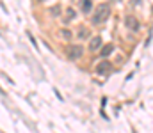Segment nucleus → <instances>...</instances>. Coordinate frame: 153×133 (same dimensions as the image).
Wrapping results in <instances>:
<instances>
[{"label": "nucleus", "mask_w": 153, "mask_h": 133, "mask_svg": "<svg viewBox=\"0 0 153 133\" xmlns=\"http://www.w3.org/2000/svg\"><path fill=\"white\" fill-rule=\"evenodd\" d=\"M109 16H111V7L107 4H102V5L96 7V11L93 14V23L94 25H102L103 21H107Z\"/></svg>", "instance_id": "1"}, {"label": "nucleus", "mask_w": 153, "mask_h": 133, "mask_svg": "<svg viewBox=\"0 0 153 133\" xmlns=\"http://www.w3.org/2000/svg\"><path fill=\"white\" fill-rule=\"evenodd\" d=\"M82 51H84L82 46H70V48H68V57H70L71 60H76V59L82 55Z\"/></svg>", "instance_id": "2"}, {"label": "nucleus", "mask_w": 153, "mask_h": 133, "mask_svg": "<svg viewBox=\"0 0 153 133\" xmlns=\"http://www.w3.org/2000/svg\"><path fill=\"white\" fill-rule=\"evenodd\" d=\"M125 25H126L130 30H137V29H139V21H137L134 16H126V18H125Z\"/></svg>", "instance_id": "3"}, {"label": "nucleus", "mask_w": 153, "mask_h": 133, "mask_svg": "<svg viewBox=\"0 0 153 133\" xmlns=\"http://www.w3.org/2000/svg\"><path fill=\"white\" fill-rule=\"evenodd\" d=\"M111 71H112V64L111 62H102L96 68V73H100V75H105V73H111Z\"/></svg>", "instance_id": "4"}, {"label": "nucleus", "mask_w": 153, "mask_h": 133, "mask_svg": "<svg viewBox=\"0 0 153 133\" xmlns=\"http://www.w3.org/2000/svg\"><path fill=\"white\" fill-rule=\"evenodd\" d=\"M100 46H102V37H98V36H96V37H93V39H91V43H89V50H91V51H96Z\"/></svg>", "instance_id": "5"}, {"label": "nucleus", "mask_w": 153, "mask_h": 133, "mask_svg": "<svg viewBox=\"0 0 153 133\" xmlns=\"http://www.w3.org/2000/svg\"><path fill=\"white\" fill-rule=\"evenodd\" d=\"M112 50H114V44H112V43L105 44V46L102 48V51H100V55H102V57H107V55H111V53H112Z\"/></svg>", "instance_id": "6"}, {"label": "nucleus", "mask_w": 153, "mask_h": 133, "mask_svg": "<svg viewBox=\"0 0 153 133\" xmlns=\"http://www.w3.org/2000/svg\"><path fill=\"white\" fill-rule=\"evenodd\" d=\"M91 7H93L91 0H82V11H84V12H89V11H91Z\"/></svg>", "instance_id": "7"}, {"label": "nucleus", "mask_w": 153, "mask_h": 133, "mask_svg": "<svg viewBox=\"0 0 153 133\" xmlns=\"http://www.w3.org/2000/svg\"><path fill=\"white\" fill-rule=\"evenodd\" d=\"M80 36H82V39H85L87 37V29H80Z\"/></svg>", "instance_id": "8"}, {"label": "nucleus", "mask_w": 153, "mask_h": 133, "mask_svg": "<svg viewBox=\"0 0 153 133\" xmlns=\"http://www.w3.org/2000/svg\"><path fill=\"white\" fill-rule=\"evenodd\" d=\"M62 36H64V39H70L71 34H70V30H62Z\"/></svg>", "instance_id": "9"}]
</instances>
